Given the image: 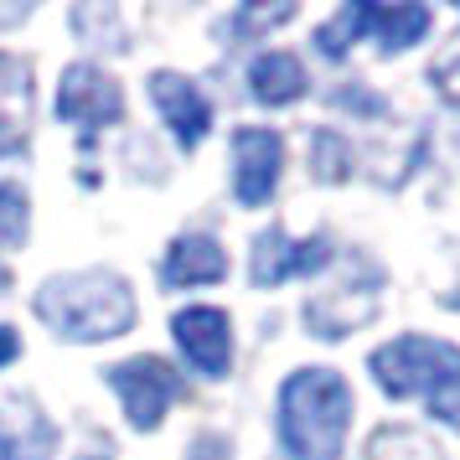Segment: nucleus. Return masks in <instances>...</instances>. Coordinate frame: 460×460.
Instances as JSON below:
<instances>
[{
    "label": "nucleus",
    "mask_w": 460,
    "mask_h": 460,
    "mask_svg": "<svg viewBox=\"0 0 460 460\" xmlns=\"http://www.w3.org/2000/svg\"><path fill=\"white\" fill-rule=\"evenodd\" d=\"M150 99H155V109L166 114V125L176 129V140L187 150L212 129V104L202 99V88L187 84L181 73H155L150 78Z\"/></svg>",
    "instance_id": "nucleus-10"
},
{
    "label": "nucleus",
    "mask_w": 460,
    "mask_h": 460,
    "mask_svg": "<svg viewBox=\"0 0 460 460\" xmlns=\"http://www.w3.org/2000/svg\"><path fill=\"white\" fill-rule=\"evenodd\" d=\"M171 336L176 347L187 352V362L197 373L223 377L233 362V332H228V311L217 305H187V311L171 315Z\"/></svg>",
    "instance_id": "nucleus-7"
},
{
    "label": "nucleus",
    "mask_w": 460,
    "mask_h": 460,
    "mask_svg": "<svg viewBox=\"0 0 460 460\" xmlns=\"http://www.w3.org/2000/svg\"><path fill=\"white\" fill-rule=\"evenodd\" d=\"M37 315L52 332L73 341H109L129 332L135 321V295L114 270H84V274H58L37 295Z\"/></svg>",
    "instance_id": "nucleus-2"
},
{
    "label": "nucleus",
    "mask_w": 460,
    "mask_h": 460,
    "mask_svg": "<svg viewBox=\"0 0 460 460\" xmlns=\"http://www.w3.org/2000/svg\"><path fill=\"white\" fill-rule=\"evenodd\" d=\"M31 233V208L16 181H0V249H22Z\"/></svg>",
    "instance_id": "nucleus-15"
},
{
    "label": "nucleus",
    "mask_w": 460,
    "mask_h": 460,
    "mask_svg": "<svg viewBox=\"0 0 460 460\" xmlns=\"http://www.w3.org/2000/svg\"><path fill=\"white\" fill-rule=\"evenodd\" d=\"M352 419V388L341 373L326 367H300L279 388V435L295 460H336L341 435Z\"/></svg>",
    "instance_id": "nucleus-1"
},
{
    "label": "nucleus",
    "mask_w": 460,
    "mask_h": 460,
    "mask_svg": "<svg viewBox=\"0 0 460 460\" xmlns=\"http://www.w3.org/2000/svg\"><path fill=\"white\" fill-rule=\"evenodd\" d=\"M5 279H11V274H5V264H0V290H5Z\"/></svg>",
    "instance_id": "nucleus-22"
},
{
    "label": "nucleus",
    "mask_w": 460,
    "mask_h": 460,
    "mask_svg": "<svg viewBox=\"0 0 460 460\" xmlns=\"http://www.w3.org/2000/svg\"><path fill=\"white\" fill-rule=\"evenodd\" d=\"M52 424H26L16 439H5V456L0 460H52Z\"/></svg>",
    "instance_id": "nucleus-17"
},
{
    "label": "nucleus",
    "mask_w": 460,
    "mask_h": 460,
    "mask_svg": "<svg viewBox=\"0 0 460 460\" xmlns=\"http://www.w3.org/2000/svg\"><path fill=\"white\" fill-rule=\"evenodd\" d=\"M429 78L439 84V93H445L450 104H460V37H456L450 47H445L439 58H435V67H429Z\"/></svg>",
    "instance_id": "nucleus-19"
},
{
    "label": "nucleus",
    "mask_w": 460,
    "mask_h": 460,
    "mask_svg": "<svg viewBox=\"0 0 460 460\" xmlns=\"http://www.w3.org/2000/svg\"><path fill=\"white\" fill-rule=\"evenodd\" d=\"M347 270H352V279L341 290H326V295H315V300H305V326L315 336H326V341L352 336L357 326H367L377 315V285H383V274L367 259H347Z\"/></svg>",
    "instance_id": "nucleus-4"
},
{
    "label": "nucleus",
    "mask_w": 460,
    "mask_h": 460,
    "mask_svg": "<svg viewBox=\"0 0 460 460\" xmlns=\"http://www.w3.org/2000/svg\"><path fill=\"white\" fill-rule=\"evenodd\" d=\"M16 352H22V341H16V332H11V326H0V367H5V362H11Z\"/></svg>",
    "instance_id": "nucleus-21"
},
{
    "label": "nucleus",
    "mask_w": 460,
    "mask_h": 460,
    "mask_svg": "<svg viewBox=\"0 0 460 460\" xmlns=\"http://www.w3.org/2000/svg\"><path fill=\"white\" fill-rule=\"evenodd\" d=\"M290 16H295V5H270V11H243L238 26L243 31H264V26H279V22H290Z\"/></svg>",
    "instance_id": "nucleus-20"
},
{
    "label": "nucleus",
    "mask_w": 460,
    "mask_h": 460,
    "mask_svg": "<svg viewBox=\"0 0 460 460\" xmlns=\"http://www.w3.org/2000/svg\"><path fill=\"white\" fill-rule=\"evenodd\" d=\"M367 460H445L435 439H424L409 424H388L367 439Z\"/></svg>",
    "instance_id": "nucleus-14"
},
{
    "label": "nucleus",
    "mask_w": 460,
    "mask_h": 460,
    "mask_svg": "<svg viewBox=\"0 0 460 460\" xmlns=\"http://www.w3.org/2000/svg\"><path fill=\"white\" fill-rule=\"evenodd\" d=\"M357 31H367V0H352V5H341V16L321 26V37H315V42H321V52H326V58H341V52L352 47Z\"/></svg>",
    "instance_id": "nucleus-16"
},
{
    "label": "nucleus",
    "mask_w": 460,
    "mask_h": 460,
    "mask_svg": "<svg viewBox=\"0 0 460 460\" xmlns=\"http://www.w3.org/2000/svg\"><path fill=\"white\" fill-rule=\"evenodd\" d=\"M109 388L125 398V414L135 429H155L161 414L171 409V398H181V383L161 357H135V362L109 367Z\"/></svg>",
    "instance_id": "nucleus-5"
},
{
    "label": "nucleus",
    "mask_w": 460,
    "mask_h": 460,
    "mask_svg": "<svg viewBox=\"0 0 460 460\" xmlns=\"http://www.w3.org/2000/svg\"><path fill=\"white\" fill-rule=\"evenodd\" d=\"M424 26H429L424 5H367V31L383 42V52H403L424 37Z\"/></svg>",
    "instance_id": "nucleus-13"
},
{
    "label": "nucleus",
    "mask_w": 460,
    "mask_h": 460,
    "mask_svg": "<svg viewBox=\"0 0 460 460\" xmlns=\"http://www.w3.org/2000/svg\"><path fill=\"white\" fill-rule=\"evenodd\" d=\"M373 377L394 398H424L429 414L460 424V347L439 336H398L373 352Z\"/></svg>",
    "instance_id": "nucleus-3"
},
{
    "label": "nucleus",
    "mask_w": 460,
    "mask_h": 460,
    "mask_svg": "<svg viewBox=\"0 0 460 460\" xmlns=\"http://www.w3.org/2000/svg\"><path fill=\"white\" fill-rule=\"evenodd\" d=\"M249 88L259 104H295L300 93H305V67L295 52H264L259 63L249 67Z\"/></svg>",
    "instance_id": "nucleus-12"
},
{
    "label": "nucleus",
    "mask_w": 460,
    "mask_h": 460,
    "mask_svg": "<svg viewBox=\"0 0 460 460\" xmlns=\"http://www.w3.org/2000/svg\"><path fill=\"white\" fill-rule=\"evenodd\" d=\"M228 274V253L217 249V238H202V233H187V238H176L161 259V279L176 285V290H187V285H212V279H223Z\"/></svg>",
    "instance_id": "nucleus-11"
},
{
    "label": "nucleus",
    "mask_w": 460,
    "mask_h": 460,
    "mask_svg": "<svg viewBox=\"0 0 460 460\" xmlns=\"http://www.w3.org/2000/svg\"><path fill=\"white\" fill-rule=\"evenodd\" d=\"M279 166H285V140L274 129H238L233 135V187H238L243 208H264L270 202Z\"/></svg>",
    "instance_id": "nucleus-8"
},
{
    "label": "nucleus",
    "mask_w": 460,
    "mask_h": 460,
    "mask_svg": "<svg viewBox=\"0 0 460 460\" xmlns=\"http://www.w3.org/2000/svg\"><path fill=\"white\" fill-rule=\"evenodd\" d=\"M125 114V93H119V84L109 78V73H99V67H67L63 84H58V119H67V125H114Z\"/></svg>",
    "instance_id": "nucleus-9"
},
{
    "label": "nucleus",
    "mask_w": 460,
    "mask_h": 460,
    "mask_svg": "<svg viewBox=\"0 0 460 460\" xmlns=\"http://www.w3.org/2000/svg\"><path fill=\"white\" fill-rule=\"evenodd\" d=\"M315 176L321 181H347V140H336L332 129L315 135Z\"/></svg>",
    "instance_id": "nucleus-18"
},
{
    "label": "nucleus",
    "mask_w": 460,
    "mask_h": 460,
    "mask_svg": "<svg viewBox=\"0 0 460 460\" xmlns=\"http://www.w3.org/2000/svg\"><path fill=\"white\" fill-rule=\"evenodd\" d=\"M326 259H332V238H326V233H315V238H290L285 228H270V233L253 238L249 279L259 290H274V285H285L290 274H315Z\"/></svg>",
    "instance_id": "nucleus-6"
}]
</instances>
